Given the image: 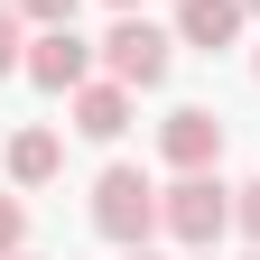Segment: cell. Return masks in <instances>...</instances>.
Here are the masks:
<instances>
[{
  "mask_svg": "<svg viewBox=\"0 0 260 260\" xmlns=\"http://www.w3.org/2000/svg\"><path fill=\"white\" fill-rule=\"evenodd\" d=\"M251 75H260V56H251Z\"/></svg>",
  "mask_w": 260,
  "mask_h": 260,
  "instance_id": "17",
  "label": "cell"
},
{
  "mask_svg": "<svg viewBox=\"0 0 260 260\" xmlns=\"http://www.w3.org/2000/svg\"><path fill=\"white\" fill-rule=\"evenodd\" d=\"M233 233L260 251V177H251V186H233Z\"/></svg>",
  "mask_w": 260,
  "mask_h": 260,
  "instance_id": "10",
  "label": "cell"
},
{
  "mask_svg": "<svg viewBox=\"0 0 260 260\" xmlns=\"http://www.w3.org/2000/svg\"><path fill=\"white\" fill-rule=\"evenodd\" d=\"M158 149H168V168H214L223 158V121L205 103H177L168 121H158Z\"/></svg>",
  "mask_w": 260,
  "mask_h": 260,
  "instance_id": "5",
  "label": "cell"
},
{
  "mask_svg": "<svg viewBox=\"0 0 260 260\" xmlns=\"http://www.w3.org/2000/svg\"><path fill=\"white\" fill-rule=\"evenodd\" d=\"M28 84L38 93H75V84H93V47L75 38V19L65 28H38V38H28V65H19Z\"/></svg>",
  "mask_w": 260,
  "mask_h": 260,
  "instance_id": "4",
  "label": "cell"
},
{
  "mask_svg": "<svg viewBox=\"0 0 260 260\" xmlns=\"http://www.w3.org/2000/svg\"><path fill=\"white\" fill-rule=\"evenodd\" d=\"M10 251H28V205L0 195V260H10Z\"/></svg>",
  "mask_w": 260,
  "mask_h": 260,
  "instance_id": "11",
  "label": "cell"
},
{
  "mask_svg": "<svg viewBox=\"0 0 260 260\" xmlns=\"http://www.w3.org/2000/svg\"><path fill=\"white\" fill-rule=\"evenodd\" d=\"M242 10H251V19H260V0H242Z\"/></svg>",
  "mask_w": 260,
  "mask_h": 260,
  "instance_id": "15",
  "label": "cell"
},
{
  "mask_svg": "<svg viewBox=\"0 0 260 260\" xmlns=\"http://www.w3.org/2000/svg\"><path fill=\"white\" fill-rule=\"evenodd\" d=\"M19 0H0V75H19V65H28V38H19Z\"/></svg>",
  "mask_w": 260,
  "mask_h": 260,
  "instance_id": "9",
  "label": "cell"
},
{
  "mask_svg": "<svg viewBox=\"0 0 260 260\" xmlns=\"http://www.w3.org/2000/svg\"><path fill=\"white\" fill-rule=\"evenodd\" d=\"M195 260H214V251H195Z\"/></svg>",
  "mask_w": 260,
  "mask_h": 260,
  "instance_id": "18",
  "label": "cell"
},
{
  "mask_svg": "<svg viewBox=\"0 0 260 260\" xmlns=\"http://www.w3.org/2000/svg\"><path fill=\"white\" fill-rule=\"evenodd\" d=\"M112 10H140V0H112Z\"/></svg>",
  "mask_w": 260,
  "mask_h": 260,
  "instance_id": "14",
  "label": "cell"
},
{
  "mask_svg": "<svg viewBox=\"0 0 260 260\" xmlns=\"http://www.w3.org/2000/svg\"><path fill=\"white\" fill-rule=\"evenodd\" d=\"M56 168H65V140H56V130H19V140H10V177L19 186H56Z\"/></svg>",
  "mask_w": 260,
  "mask_h": 260,
  "instance_id": "8",
  "label": "cell"
},
{
  "mask_svg": "<svg viewBox=\"0 0 260 260\" xmlns=\"http://www.w3.org/2000/svg\"><path fill=\"white\" fill-rule=\"evenodd\" d=\"M93 233H103L112 251H140L149 233H168V223H158V186L140 168H103L93 177Z\"/></svg>",
  "mask_w": 260,
  "mask_h": 260,
  "instance_id": "2",
  "label": "cell"
},
{
  "mask_svg": "<svg viewBox=\"0 0 260 260\" xmlns=\"http://www.w3.org/2000/svg\"><path fill=\"white\" fill-rule=\"evenodd\" d=\"M121 260H158V251H149V242H140V251H121Z\"/></svg>",
  "mask_w": 260,
  "mask_h": 260,
  "instance_id": "13",
  "label": "cell"
},
{
  "mask_svg": "<svg viewBox=\"0 0 260 260\" xmlns=\"http://www.w3.org/2000/svg\"><path fill=\"white\" fill-rule=\"evenodd\" d=\"M10 260H38V251H10Z\"/></svg>",
  "mask_w": 260,
  "mask_h": 260,
  "instance_id": "16",
  "label": "cell"
},
{
  "mask_svg": "<svg viewBox=\"0 0 260 260\" xmlns=\"http://www.w3.org/2000/svg\"><path fill=\"white\" fill-rule=\"evenodd\" d=\"M158 223H168V242L214 251L223 233H233V186H223L214 168H177V186L158 195Z\"/></svg>",
  "mask_w": 260,
  "mask_h": 260,
  "instance_id": "1",
  "label": "cell"
},
{
  "mask_svg": "<svg viewBox=\"0 0 260 260\" xmlns=\"http://www.w3.org/2000/svg\"><path fill=\"white\" fill-rule=\"evenodd\" d=\"M242 19H251L242 0H186V10H177V38H186V47H205V56H223V47L242 38Z\"/></svg>",
  "mask_w": 260,
  "mask_h": 260,
  "instance_id": "7",
  "label": "cell"
},
{
  "mask_svg": "<svg viewBox=\"0 0 260 260\" xmlns=\"http://www.w3.org/2000/svg\"><path fill=\"white\" fill-rule=\"evenodd\" d=\"M65 103H75V130H84V140H103V149L130 130V84H121V75H103V84H75Z\"/></svg>",
  "mask_w": 260,
  "mask_h": 260,
  "instance_id": "6",
  "label": "cell"
},
{
  "mask_svg": "<svg viewBox=\"0 0 260 260\" xmlns=\"http://www.w3.org/2000/svg\"><path fill=\"white\" fill-rule=\"evenodd\" d=\"M103 65H112L130 93L168 84V28H149L140 10H121V19H112V38H103Z\"/></svg>",
  "mask_w": 260,
  "mask_h": 260,
  "instance_id": "3",
  "label": "cell"
},
{
  "mask_svg": "<svg viewBox=\"0 0 260 260\" xmlns=\"http://www.w3.org/2000/svg\"><path fill=\"white\" fill-rule=\"evenodd\" d=\"M19 19H28V28H65V19H75V0H19Z\"/></svg>",
  "mask_w": 260,
  "mask_h": 260,
  "instance_id": "12",
  "label": "cell"
},
{
  "mask_svg": "<svg viewBox=\"0 0 260 260\" xmlns=\"http://www.w3.org/2000/svg\"><path fill=\"white\" fill-rule=\"evenodd\" d=\"M251 260H260V251H251Z\"/></svg>",
  "mask_w": 260,
  "mask_h": 260,
  "instance_id": "19",
  "label": "cell"
}]
</instances>
